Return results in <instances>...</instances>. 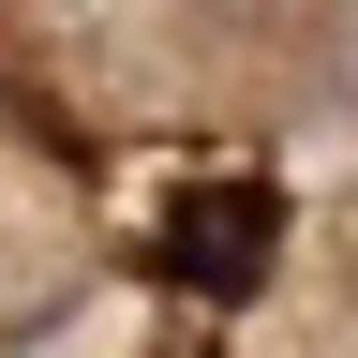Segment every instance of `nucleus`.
<instances>
[{"label": "nucleus", "mask_w": 358, "mask_h": 358, "mask_svg": "<svg viewBox=\"0 0 358 358\" xmlns=\"http://www.w3.org/2000/svg\"><path fill=\"white\" fill-rule=\"evenodd\" d=\"M268 254H284V179H254V164H209L150 209V268L194 284V299H254Z\"/></svg>", "instance_id": "nucleus-1"}, {"label": "nucleus", "mask_w": 358, "mask_h": 358, "mask_svg": "<svg viewBox=\"0 0 358 358\" xmlns=\"http://www.w3.org/2000/svg\"><path fill=\"white\" fill-rule=\"evenodd\" d=\"M209 15H268V0H209Z\"/></svg>", "instance_id": "nucleus-2"}]
</instances>
